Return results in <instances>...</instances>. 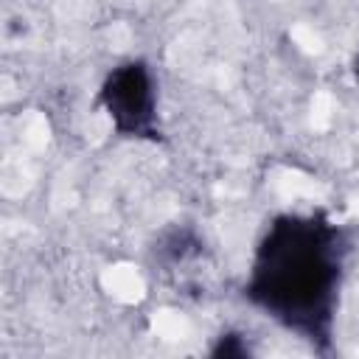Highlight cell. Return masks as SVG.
I'll use <instances>...</instances> for the list:
<instances>
[{
	"instance_id": "obj_4",
	"label": "cell",
	"mask_w": 359,
	"mask_h": 359,
	"mask_svg": "<svg viewBox=\"0 0 359 359\" xmlns=\"http://www.w3.org/2000/svg\"><path fill=\"white\" fill-rule=\"evenodd\" d=\"M252 353V348H250V342L244 339V334H238V331H224L216 342H213V348H210V356H236V359H244V356H250Z\"/></svg>"
},
{
	"instance_id": "obj_5",
	"label": "cell",
	"mask_w": 359,
	"mask_h": 359,
	"mask_svg": "<svg viewBox=\"0 0 359 359\" xmlns=\"http://www.w3.org/2000/svg\"><path fill=\"white\" fill-rule=\"evenodd\" d=\"M351 76H353V84L359 87V50H356L353 59H351Z\"/></svg>"
},
{
	"instance_id": "obj_2",
	"label": "cell",
	"mask_w": 359,
	"mask_h": 359,
	"mask_svg": "<svg viewBox=\"0 0 359 359\" xmlns=\"http://www.w3.org/2000/svg\"><path fill=\"white\" fill-rule=\"evenodd\" d=\"M98 107L118 137L160 143V93L151 65L140 56L118 62L98 87Z\"/></svg>"
},
{
	"instance_id": "obj_1",
	"label": "cell",
	"mask_w": 359,
	"mask_h": 359,
	"mask_svg": "<svg viewBox=\"0 0 359 359\" xmlns=\"http://www.w3.org/2000/svg\"><path fill=\"white\" fill-rule=\"evenodd\" d=\"M353 233L325 210H286L266 222L255 241L244 300L283 331L328 356Z\"/></svg>"
},
{
	"instance_id": "obj_3",
	"label": "cell",
	"mask_w": 359,
	"mask_h": 359,
	"mask_svg": "<svg viewBox=\"0 0 359 359\" xmlns=\"http://www.w3.org/2000/svg\"><path fill=\"white\" fill-rule=\"evenodd\" d=\"M151 255L154 264H160L163 269L188 266L205 255V241L191 224H168L165 230H160Z\"/></svg>"
}]
</instances>
